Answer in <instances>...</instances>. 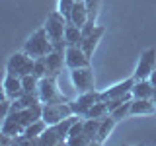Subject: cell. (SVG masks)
<instances>
[{"mask_svg":"<svg viewBox=\"0 0 156 146\" xmlns=\"http://www.w3.org/2000/svg\"><path fill=\"white\" fill-rule=\"evenodd\" d=\"M37 144H43V146H58V144H62V140H61V136L57 134L55 127L49 125L47 129L43 130V134L37 138Z\"/></svg>","mask_w":156,"mask_h":146,"instance_id":"cell-18","label":"cell"},{"mask_svg":"<svg viewBox=\"0 0 156 146\" xmlns=\"http://www.w3.org/2000/svg\"><path fill=\"white\" fill-rule=\"evenodd\" d=\"M68 19L62 16L58 10L51 12L45 19V29H47V35L53 41L55 49H66V41H65V29H66Z\"/></svg>","mask_w":156,"mask_h":146,"instance_id":"cell-2","label":"cell"},{"mask_svg":"<svg viewBox=\"0 0 156 146\" xmlns=\"http://www.w3.org/2000/svg\"><path fill=\"white\" fill-rule=\"evenodd\" d=\"M148 80H150V82H152V86L156 88V68H154V70H152V72H150V76H148Z\"/></svg>","mask_w":156,"mask_h":146,"instance_id":"cell-28","label":"cell"},{"mask_svg":"<svg viewBox=\"0 0 156 146\" xmlns=\"http://www.w3.org/2000/svg\"><path fill=\"white\" fill-rule=\"evenodd\" d=\"M39 103H41V99H39L37 94H23L18 99H14L12 109H26V107H33V105H39Z\"/></svg>","mask_w":156,"mask_h":146,"instance_id":"cell-20","label":"cell"},{"mask_svg":"<svg viewBox=\"0 0 156 146\" xmlns=\"http://www.w3.org/2000/svg\"><path fill=\"white\" fill-rule=\"evenodd\" d=\"M74 4H76V0H58V4H57V10L62 14L66 19L70 18V12H72V8H74Z\"/></svg>","mask_w":156,"mask_h":146,"instance_id":"cell-26","label":"cell"},{"mask_svg":"<svg viewBox=\"0 0 156 146\" xmlns=\"http://www.w3.org/2000/svg\"><path fill=\"white\" fill-rule=\"evenodd\" d=\"M84 2H86L88 14H90V22L96 23L98 14H100V8H101V0H84Z\"/></svg>","mask_w":156,"mask_h":146,"instance_id":"cell-25","label":"cell"},{"mask_svg":"<svg viewBox=\"0 0 156 146\" xmlns=\"http://www.w3.org/2000/svg\"><path fill=\"white\" fill-rule=\"evenodd\" d=\"M72 115L70 103L68 101H58V103H43L41 109V119L45 121L47 125H57L61 123L62 119Z\"/></svg>","mask_w":156,"mask_h":146,"instance_id":"cell-6","label":"cell"},{"mask_svg":"<svg viewBox=\"0 0 156 146\" xmlns=\"http://www.w3.org/2000/svg\"><path fill=\"white\" fill-rule=\"evenodd\" d=\"M76 2H80V0H76Z\"/></svg>","mask_w":156,"mask_h":146,"instance_id":"cell-30","label":"cell"},{"mask_svg":"<svg viewBox=\"0 0 156 146\" xmlns=\"http://www.w3.org/2000/svg\"><path fill=\"white\" fill-rule=\"evenodd\" d=\"M92 58L84 53V49L80 45H66L65 49V62L68 70H74V68H82V66H90Z\"/></svg>","mask_w":156,"mask_h":146,"instance_id":"cell-9","label":"cell"},{"mask_svg":"<svg viewBox=\"0 0 156 146\" xmlns=\"http://www.w3.org/2000/svg\"><path fill=\"white\" fill-rule=\"evenodd\" d=\"M33 64H35V58L29 57L26 51H18L14 55H10V58L6 61V72H12L20 78L33 74Z\"/></svg>","mask_w":156,"mask_h":146,"instance_id":"cell-4","label":"cell"},{"mask_svg":"<svg viewBox=\"0 0 156 146\" xmlns=\"http://www.w3.org/2000/svg\"><path fill=\"white\" fill-rule=\"evenodd\" d=\"M100 123H101V119H90V117H86V119H84V127H82V133H84L94 144H96V140H98Z\"/></svg>","mask_w":156,"mask_h":146,"instance_id":"cell-21","label":"cell"},{"mask_svg":"<svg viewBox=\"0 0 156 146\" xmlns=\"http://www.w3.org/2000/svg\"><path fill=\"white\" fill-rule=\"evenodd\" d=\"M131 101H133V99H129V101H125V103H121L117 109L111 111V115H113L117 121H123L125 117H131Z\"/></svg>","mask_w":156,"mask_h":146,"instance_id":"cell-24","label":"cell"},{"mask_svg":"<svg viewBox=\"0 0 156 146\" xmlns=\"http://www.w3.org/2000/svg\"><path fill=\"white\" fill-rule=\"evenodd\" d=\"M105 115H109V109H107V103L104 99H100V101H96L94 105H92V109L88 111V115L86 117H90V119H104ZM84 117V119H86Z\"/></svg>","mask_w":156,"mask_h":146,"instance_id":"cell-22","label":"cell"},{"mask_svg":"<svg viewBox=\"0 0 156 146\" xmlns=\"http://www.w3.org/2000/svg\"><path fill=\"white\" fill-rule=\"evenodd\" d=\"M152 101H154V103H156V94H154V97H152Z\"/></svg>","mask_w":156,"mask_h":146,"instance_id":"cell-29","label":"cell"},{"mask_svg":"<svg viewBox=\"0 0 156 146\" xmlns=\"http://www.w3.org/2000/svg\"><path fill=\"white\" fill-rule=\"evenodd\" d=\"M104 35H105V27L104 26H96L90 33H86V35L82 37L80 47L84 49V53L90 58L94 57V53H96V49H98V45H100V41H101V37H104Z\"/></svg>","mask_w":156,"mask_h":146,"instance_id":"cell-12","label":"cell"},{"mask_svg":"<svg viewBox=\"0 0 156 146\" xmlns=\"http://www.w3.org/2000/svg\"><path fill=\"white\" fill-rule=\"evenodd\" d=\"M47 61V76H58V72L62 70V66H66L65 62V49H53L51 53L45 57Z\"/></svg>","mask_w":156,"mask_h":146,"instance_id":"cell-13","label":"cell"},{"mask_svg":"<svg viewBox=\"0 0 156 146\" xmlns=\"http://www.w3.org/2000/svg\"><path fill=\"white\" fill-rule=\"evenodd\" d=\"M135 99H152L156 94V88L152 86V82L146 78V80H136L133 90H131Z\"/></svg>","mask_w":156,"mask_h":146,"instance_id":"cell-15","label":"cell"},{"mask_svg":"<svg viewBox=\"0 0 156 146\" xmlns=\"http://www.w3.org/2000/svg\"><path fill=\"white\" fill-rule=\"evenodd\" d=\"M70 82H72V86H74V90L78 94L96 90V78H94V68H92V64L70 70Z\"/></svg>","mask_w":156,"mask_h":146,"instance_id":"cell-5","label":"cell"},{"mask_svg":"<svg viewBox=\"0 0 156 146\" xmlns=\"http://www.w3.org/2000/svg\"><path fill=\"white\" fill-rule=\"evenodd\" d=\"M37 96H39V99H41V103H58V101H70L61 90H58L57 76H51V74L39 78Z\"/></svg>","mask_w":156,"mask_h":146,"instance_id":"cell-3","label":"cell"},{"mask_svg":"<svg viewBox=\"0 0 156 146\" xmlns=\"http://www.w3.org/2000/svg\"><path fill=\"white\" fill-rule=\"evenodd\" d=\"M22 84H23V92H26V94H37L39 78L35 74H27V76L22 78Z\"/></svg>","mask_w":156,"mask_h":146,"instance_id":"cell-23","label":"cell"},{"mask_svg":"<svg viewBox=\"0 0 156 146\" xmlns=\"http://www.w3.org/2000/svg\"><path fill=\"white\" fill-rule=\"evenodd\" d=\"M53 49H55V45H53V41L49 39L45 26L35 29V31L26 39V43H23V51H26L29 57H33V58L47 57Z\"/></svg>","mask_w":156,"mask_h":146,"instance_id":"cell-1","label":"cell"},{"mask_svg":"<svg viewBox=\"0 0 156 146\" xmlns=\"http://www.w3.org/2000/svg\"><path fill=\"white\" fill-rule=\"evenodd\" d=\"M33 74H35L37 78L47 76V61H45V57L35 58V64H33Z\"/></svg>","mask_w":156,"mask_h":146,"instance_id":"cell-27","label":"cell"},{"mask_svg":"<svg viewBox=\"0 0 156 146\" xmlns=\"http://www.w3.org/2000/svg\"><path fill=\"white\" fill-rule=\"evenodd\" d=\"M101 99V94L98 90H90V92H84V94H78L76 99H70L68 103H70V109L72 113L78 115V117H86L88 111L92 109V105L96 103V101Z\"/></svg>","mask_w":156,"mask_h":146,"instance_id":"cell-7","label":"cell"},{"mask_svg":"<svg viewBox=\"0 0 156 146\" xmlns=\"http://www.w3.org/2000/svg\"><path fill=\"white\" fill-rule=\"evenodd\" d=\"M117 123H119V121H117L111 113L105 115L104 119H101V123H100V130H98V140H96V144H104L105 140L111 136V133H113V129H115Z\"/></svg>","mask_w":156,"mask_h":146,"instance_id":"cell-17","label":"cell"},{"mask_svg":"<svg viewBox=\"0 0 156 146\" xmlns=\"http://www.w3.org/2000/svg\"><path fill=\"white\" fill-rule=\"evenodd\" d=\"M68 22L74 23V26H78V27H84L86 23L90 22V14H88V8H86V2H84V0H80V2L74 4Z\"/></svg>","mask_w":156,"mask_h":146,"instance_id":"cell-16","label":"cell"},{"mask_svg":"<svg viewBox=\"0 0 156 146\" xmlns=\"http://www.w3.org/2000/svg\"><path fill=\"white\" fill-rule=\"evenodd\" d=\"M135 82H136L135 76H129V78H125V80L117 82V84H113V86L105 88L104 92H100V94H101V99H113V97H121V96L131 94V90H133Z\"/></svg>","mask_w":156,"mask_h":146,"instance_id":"cell-11","label":"cell"},{"mask_svg":"<svg viewBox=\"0 0 156 146\" xmlns=\"http://www.w3.org/2000/svg\"><path fill=\"white\" fill-rule=\"evenodd\" d=\"M23 84H22V78L12 74V72H6L4 76V82H2V96L10 97V99H18L20 96H23Z\"/></svg>","mask_w":156,"mask_h":146,"instance_id":"cell-10","label":"cell"},{"mask_svg":"<svg viewBox=\"0 0 156 146\" xmlns=\"http://www.w3.org/2000/svg\"><path fill=\"white\" fill-rule=\"evenodd\" d=\"M154 68H156V49H152V47L144 49V51L140 53L139 62H136V68L133 72L135 80H146Z\"/></svg>","mask_w":156,"mask_h":146,"instance_id":"cell-8","label":"cell"},{"mask_svg":"<svg viewBox=\"0 0 156 146\" xmlns=\"http://www.w3.org/2000/svg\"><path fill=\"white\" fill-rule=\"evenodd\" d=\"M82 37H84L82 27H78V26H74V23L68 22L66 23V29H65V41H66V45H80Z\"/></svg>","mask_w":156,"mask_h":146,"instance_id":"cell-19","label":"cell"},{"mask_svg":"<svg viewBox=\"0 0 156 146\" xmlns=\"http://www.w3.org/2000/svg\"><path fill=\"white\" fill-rule=\"evenodd\" d=\"M156 113V103L152 99H135L131 101V117H148Z\"/></svg>","mask_w":156,"mask_h":146,"instance_id":"cell-14","label":"cell"}]
</instances>
